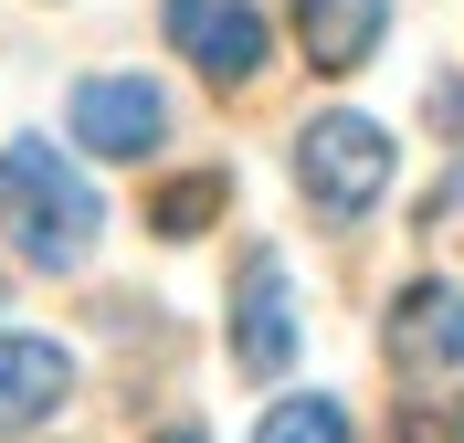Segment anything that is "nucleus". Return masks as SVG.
<instances>
[{
  "label": "nucleus",
  "instance_id": "9d476101",
  "mask_svg": "<svg viewBox=\"0 0 464 443\" xmlns=\"http://www.w3.org/2000/svg\"><path fill=\"white\" fill-rule=\"evenodd\" d=\"M254 443H348V412H338V401H317V390H295V401L264 412Z\"/></svg>",
  "mask_w": 464,
  "mask_h": 443
},
{
  "label": "nucleus",
  "instance_id": "f03ea898",
  "mask_svg": "<svg viewBox=\"0 0 464 443\" xmlns=\"http://www.w3.org/2000/svg\"><path fill=\"white\" fill-rule=\"evenodd\" d=\"M295 179H306V201H317L327 222H359V211L391 190V138H380L370 117H348V106H327V117H306V138H295Z\"/></svg>",
  "mask_w": 464,
  "mask_h": 443
},
{
  "label": "nucleus",
  "instance_id": "39448f33",
  "mask_svg": "<svg viewBox=\"0 0 464 443\" xmlns=\"http://www.w3.org/2000/svg\"><path fill=\"white\" fill-rule=\"evenodd\" d=\"M232 359L275 380L295 370V285H285V254H254V265L232 274Z\"/></svg>",
  "mask_w": 464,
  "mask_h": 443
},
{
  "label": "nucleus",
  "instance_id": "f257e3e1",
  "mask_svg": "<svg viewBox=\"0 0 464 443\" xmlns=\"http://www.w3.org/2000/svg\"><path fill=\"white\" fill-rule=\"evenodd\" d=\"M0 222L22 243V265L74 274L95 254V233H106V201L74 179V159H63L53 138H11L0 148Z\"/></svg>",
  "mask_w": 464,
  "mask_h": 443
},
{
  "label": "nucleus",
  "instance_id": "6e6552de",
  "mask_svg": "<svg viewBox=\"0 0 464 443\" xmlns=\"http://www.w3.org/2000/svg\"><path fill=\"white\" fill-rule=\"evenodd\" d=\"M380 32H391V0H295V43H306V63H317V74L370 63Z\"/></svg>",
  "mask_w": 464,
  "mask_h": 443
},
{
  "label": "nucleus",
  "instance_id": "1a4fd4ad",
  "mask_svg": "<svg viewBox=\"0 0 464 443\" xmlns=\"http://www.w3.org/2000/svg\"><path fill=\"white\" fill-rule=\"evenodd\" d=\"M222 222V169H190V179H169L159 201H148V233L159 243H190V233H211Z\"/></svg>",
  "mask_w": 464,
  "mask_h": 443
},
{
  "label": "nucleus",
  "instance_id": "9b49d317",
  "mask_svg": "<svg viewBox=\"0 0 464 443\" xmlns=\"http://www.w3.org/2000/svg\"><path fill=\"white\" fill-rule=\"evenodd\" d=\"M391 443H464V412H454V401H401Z\"/></svg>",
  "mask_w": 464,
  "mask_h": 443
},
{
  "label": "nucleus",
  "instance_id": "f8f14e48",
  "mask_svg": "<svg viewBox=\"0 0 464 443\" xmlns=\"http://www.w3.org/2000/svg\"><path fill=\"white\" fill-rule=\"evenodd\" d=\"M443 201H464V179H443Z\"/></svg>",
  "mask_w": 464,
  "mask_h": 443
},
{
  "label": "nucleus",
  "instance_id": "7ed1b4c3",
  "mask_svg": "<svg viewBox=\"0 0 464 443\" xmlns=\"http://www.w3.org/2000/svg\"><path fill=\"white\" fill-rule=\"evenodd\" d=\"M169 138V95L148 74H85L74 85V148L85 159H148Z\"/></svg>",
  "mask_w": 464,
  "mask_h": 443
},
{
  "label": "nucleus",
  "instance_id": "20e7f679",
  "mask_svg": "<svg viewBox=\"0 0 464 443\" xmlns=\"http://www.w3.org/2000/svg\"><path fill=\"white\" fill-rule=\"evenodd\" d=\"M380 349H391V370H411V380L454 370V359H464V285H454V274H411V285L391 295Z\"/></svg>",
  "mask_w": 464,
  "mask_h": 443
},
{
  "label": "nucleus",
  "instance_id": "423d86ee",
  "mask_svg": "<svg viewBox=\"0 0 464 443\" xmlns=\"http://www.w3.org/2000/svg\"><path fill=\"white\" fill-rule=\"evenodd\" d=\"M169 43L211 85H254L264 74V11L254 0H169Z\"/></svg>",
  "mask_w": 464,
  "mask_h": 443
},
{
  "label": "nucleus",
  "instance_id": "0eeeda50",
  "mask_svg": "<svg viewBox=\"0 0 464 443\" xmlns=\"http://www.w3.org/2000/svg\"><path fill=\"white\" fill-rule=\"evenodd\" d=\"M63 390H74V359H63L53 338H0V433L53 422Z\"/></svg>",
  "mask_w": 464,
  "mask_h": 443
},
{
  "label": "nucleus",
  "instance_id": "ddd939ff",
  "mask_svg": "<svg viewBox=\"0 0 464 443\" xmlns=\"http://www.w3.org/2000/svg\"><path fill=\"white\" fill-rule=\"evenodd\" d=\"M169 443H201V433H169Z\"/></svg>",
  "mask_w": 464,
  "mask_h": 443
}]
</instances>
